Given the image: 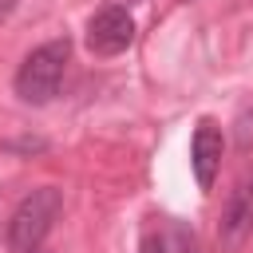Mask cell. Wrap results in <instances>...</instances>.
Instances as JSON below:
<instances>
[{
    "label": "cell",
    "mask_w": 253,
    "mask_h": 253,
    "mask_svg": "<svg viewBox=\"0 0 253 253\" xmlns=\"http://www.w3.org/2000/svg\"><path fill=\"white\" fill-rule=\"evenodd\" d=\"M63 213V190L55 186H40L32 194H24L8 217V229H4V241L12 253H40L47 233L55 229Z\"/></svg>",
    "instance_id": "6da1fadb"
},
{
    "label": "cell",
    "mask_w": 253,
    "mask_h": 253,
    "mask_svg": "<svg viewBox=\"0 0 253 253\" xmlns=\"http://www.w3.org/2000/svg\"><path fill=\"white\" fill-rule=\"evenodd\" d=\"M67 59H71V40H67V36H55V40L32 47V51L20 59V67H16V79H12L16 95H20L24 103H32V107L51 103L55 91H59V83H63Z\"/></svg>",
    "instance_id": "7a4b0ae2"
},
{
    "label": "cell",
    "mask_w": 253,
    "mask_h": 253,
    "mask_svg": "<svg viewBox=\"0 0 253 253\" xmlns=\"http://www.w3.org/2000/svg\"><path fill=\"white\" fill-rule=\"evenodd\" d=\"M134 43V16L123 4H107L87 20V51L91 55H119Z\"/></svg>",
    "instance_id": "3957f363"
},
{
    "label": "cell",
    "mask_w": 253,
    "mask_h": 253,
    "mask_svg": "<svg viewBox=\"0 0 253 253\" xmlns=\"http://www.w3.org/2000/svg\"><path fill=\"white\" fill-rule=\"evenodd\" d=\"M221 154H225V134L213 119H202L194 138H190V170L198 178V190H213V178L221 170Z\"/></svg>",
    "instance_id": "277c9868"
},
{
    "label": "cell",
    "mask_w": 253,
    "mask_h": 253,
    "mask_svg": "<svg viewBox=\"0 0 253 253\" xmlns=\"http://www.w3.org/2000/svg\"><path fill=\"white\" fill-rule=\"evenodd\" d=\"M249 229H253V178H241L225 198V210L217 221V241L225 249H237Z\"/></svg>",
    "instance_id": "5b68a950"
},
{
    "label": "cell",
    "mask_w": 253,
    "mask_h": 253,
    "mask_svg": "<svg viewBox=\"0 0 253 253\" xmlns=\"http://www.w3.org/2000/svg\"><path fill=\"white\" fill-rule=\"evenodd\" d=\"M166 253H202V241L186 221H174L166 233Z\"/></svg>",
    "instance_id": "8992f818"
},
{
    "label": "cell",
    "mask_w": 253,
    "mask_h": 253,
    "mask_svg": "<svg viewBox=\"0 0 253 253\" xmlns=\"http://www.w3.org/2000/svg\"><path fill=\"white\" fill-rule=\"evenodd\" d=\"M138 253H166V237L162 233H146L142 245H138Z\"/></svg>",
    "instance_id": "52a82bcc"
}]
</instances>
